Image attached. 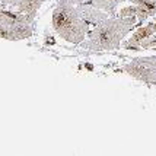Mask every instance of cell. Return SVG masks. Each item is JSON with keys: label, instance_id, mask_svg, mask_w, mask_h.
<instances>
[{"label": "cell", "instance_id": "4", "mask_svg": "<svg viewBox=\"0 0 156 156\" xmlns=\"http://www.w3.org/2000/svg\"><path fill=\"white\" fill-rule=\"evenodd\" d=\"M122 70L136 80L156 86V55L136 57L127 63Z\"/></svg>", "mask_w": 156, "mask_h": 156}, {"label": "cell", "instance_id": "1", "mask_svg": "<svg viewBox=\"0 0 156 156\" xmlns=\"http://www.w3.org/2000/svg\"><path fill=\"white\" fill-rule=\"evenodd\" d=\"M137 18H120L109 16L102 23L96 25L90 32H88V41L80 42L82 48L89 51H114L121 47V41L136 27Z\"/></svg>", "mask_w": 156, "mask_h": 156}, {"label": "cell", "instance_id": "9", "mask_svg": "<svg viewBox=\"0 0 156 156\" xmlns=\"http://www.w3.org/2000/svg\"><path fill=\"white\" fill-rule=\"evenodd\" d=\"M129 2L133 5H137L147 18L156 16V0H129Z\"/></svg>", "mask_w": 156, "mask_h": 156}, {"label": "cell", "instance_id": "7", "mask_svg": "<svg viewBox=\"0 0 156 156\" xmlns=\"http://www.w3.org/2000/svg\"><path fill=\"white\" fill-rule=\"evenodd\" d=\"M47 0H20L19 3L15 5V10L20 13H28L31 16H37V12Z\"/></svg>", "mask_w": 156, "mask_h": 156}, {"label": "cell", "instance_id": "12", "mask_svg": "<svg viewBox=\"0 0 156 156\" xmlns=\"http://www.w3.org/2000/svg\"><path fill=\"white\" fill-rule=\"evenodd\" d=\"M70 2L77 6V5H86V3H90L92 0H70Z\"/></svg>", "mask_w": 156, "mask_h": 156}, {"label": "cell", "instance_id": "2", "mask_svg": "<svg viewBox=\"0 0 156 156\" xmlns=\"http://www.w3.org/2000/svg\"><path fill=\"white\" fill-rule=\"evenodd\" d=\"M70 0H57L51 23L53 28L61 38L72 44H80L85 41V37L89 32V25L82 19V16L77 12Z\"/></svg>", "mask_w": 156, "mask_h": 156}, {"label": "cell", "instance_id": "8", "mask_svg": "<svg viewBox=\"0 0 156 156\" xmlns=\"http://www.w3.org/2000/svg\"><path fill=\"white\" fill-rule=\"evenodd\" d=\"M124 2H129V0H92L90 5L98 7V9H101V10H104V12H107L109 16L115 18L117 15H118L117 13V6L120 3H124Z\"/></svg>", "mask_w": 156, "mask_h": 156}, {"label": "cell", "instance_id": "6", "mask_svg": "<svg viewBox=\"0 0 156 156\" xmlns=\"http://www.w3.org/2000/svg\"><path fill=\"white\" fill-rule=\"evenodd\" d=\"M156 34V23L155 22H149L146 27H140L139 29H136V32L129 38V41H126L122 44V48L126 50H140V44L142 41H144L146 38H149L150 35Z\"/></svg>", "mask_w": 156, "mask_h": 156}, {"label": "cell", "instance_id": "11", "mask_svg": "<svg viewBox=\"0 0 156 156\" xmlns=\"http://www.w3.org/2000/svg\"><path fill=\"white\" fill-rule=\"evenodd\" d=\"M20 0H0V5H10V6H15L16 3H19Z\"/></svg>", "mask_w": 156, "mask_h": 156}, {"label": "cell", "instance_id": "5", "mask_svg": "<svg viewBox=\"0 0 156 156\" xmlns=\"http://www.w3.org/2000/svg\"><path fill=\"white\" fill-rule=\"evenodd\" d=\"M77 12L82 16V19L88 23L89 27H96L102 23L105 19H108L109 15L107 12H104L98 7L92 6L90 3H86V5H77Z\"/></svg>", "mask_w": 156, "mask_h": 156}, {"label": "cell", "instance_id": "13", "mask_svg": "<svg viewBox=\"0 0 156 156\" xmlns=\"http://www.w3.org/2000/svg\"><path fill=\"white\" fill-rule=\"evenodd\" d=\"M155 23H156V19H155Z\"/></svg>", "mask_w": 156, "mask_h": 156}, {"label": "cell", "instance_id": "3", "mask_svg": "<svg viewBox=\"0 0 156 156\" xmlns=\"http://www.w3.org/2000/svg\"><path fill=\"white\" fill-rule=\"evenodd\" d=\"M35 29V18L18 10L0 9V38L20 41L31 38Z\"/></svg>", "mask_w": 156, "mask_h": 156}, {"label": "cell", "instance_id": "10", "mask_svg": "<svg viewBox=\"0 0 156 156\" xmlns=\"http://www.w3.org/2000/svg\"><path fill=\"white\" fill-rule=\"evenodd\" d=\"M140 50H156V34L150 35L149 38H146L144 41H142Z\"/></svg>", "mask_w": 156, "mask_h": 156}]
</instances>
